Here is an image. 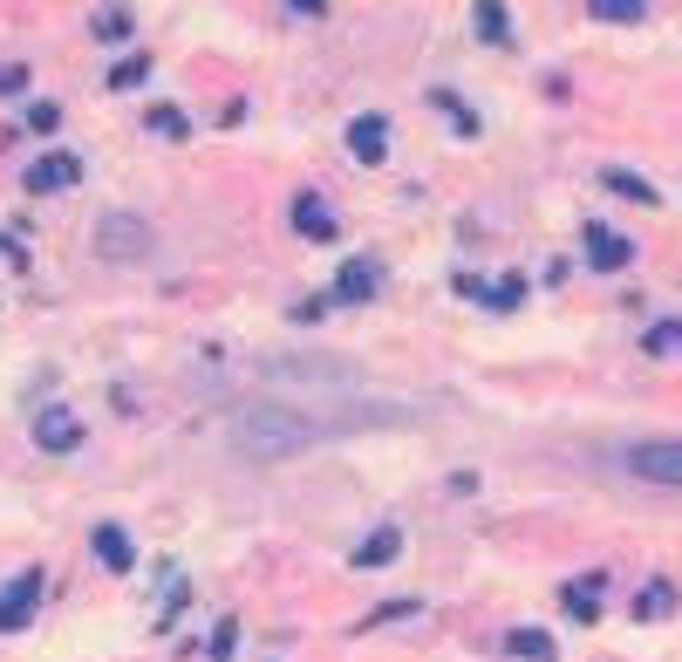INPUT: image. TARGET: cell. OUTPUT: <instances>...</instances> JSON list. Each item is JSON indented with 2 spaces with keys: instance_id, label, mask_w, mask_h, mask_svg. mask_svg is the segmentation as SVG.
I'll return each mask as SVG.
<instances>
[{
  "instance_id": "cell-7",
  "label": "cell",
  "mask_w": 682,
  "mask_h": 662,
  "mask_svg": "<svg viewBox=\"0 0 682 662\" xmlns=\"http://www.w3.org/2000/svg\"><path fill=\"white\" fill-rule=\"evenodd\" d=\"M294 233H301V239H335V212H328V198H314V192L294 198Z\"/></svg>"
},
{
  "instance_id": "cell-1",
  "label": "cell",
  "mask_w": 682,
  "mask_h": 662,
  "mask_svg": "<svg viewBox=\"0 0 682 662\" xmlns=\"http://www.w3.org/2000/svg\"><path fill=\"white\" fill-rule=\"evenodd\" d=\"M628 471H635V478H648V485H676V492H682V437L635 444V451H628Z\"/></svg>"
},
{
  "instance_id": "cell-9",
  "label": "cell",
  "mask_w": 682,
  "mask_h": 662,
  "mask_svg": "<svg viewBox=\"0 0 682 662\" xmlns=\"http://www.w3.org/2000/svg\"><path fill=\"white\" fill-rule=\"evenodd\" d=\"M348 151L362 157V164H382V157H389V130H382V117L355 123V130H348Z\"/></svg>"
},
{
  "instance_id": "cell-12",
  "label": "cell",
  "mask_w": 682,
  "mask_h": 662,
  "mask_svg": "<svg viewBox=\"0 0 682 662\" xmlns=\"http://www.w3.org/2000/svg\"><path fill=\"white\" fill-rule=\"evenodd\" d=\"M669 608H676V587L669 581H648L642 594H635V622H662Z\"/></svg>"
},
{
  "instance_id": "cell-14",
  "label": "cell",
  "mask_w": 682,
  "mask_h": 662,
  "mask_svg": "<svg viewBox=\"0 0 682 662\" xmlns=\"http://www.w3.org/2000/svg\"><path fill=\"white\" fill-rule=\"evenodd\" d=\"M144 130H157V137H171V144H178V137H191V123H185V110H178V103H157L151 117H144Z\"/></svg>"
},
{
  "instance_id": "cell-6",
  "label": "cell",
  "mask_w": 682,
  "mask_h": 662,
  "mask_svg": "<svg viewBox=\"0 0 682 662\" xmlns=\"http://www.w3.org/2000/svg\"><path fill=\"white\" fill-rule=\"evenodd\" d=\"M89 546H96V560H103L110 574H130V567H137V546H130V533H123V526H110V519L89 533Z\"/></svg>"
},
{
  "instance_id": "cell-23",
  "label": "cell",
  "mask_w": 682,
  "mask_h": 662,
  "mask_svg": "<svg viewBox=\"0 0 682 662\" xmlns=\"http://www.w3.org/2000/svg\"><path fill=\"white\" fill-rule=\"evenodd\" d=\"M14 89H28V69L21 62H0V96H14Z\"/></svg>"
},
{
  "instance_id": "cell-2",
  "label": "cell",
  "mask_w": 682,
  "mask_h": 662,
  "mask_svg": "<svg viewBox=\"0 0 682 662\" xmlns=\"http://www.w3.org/2000/svg\"><path fill=\"white\" fill-rule=\"evenodd\" d=\"M35 444H41V451H76V444H82V417H76V410H62V403H48V410L35 417Z\"/></svg>"
},
{
  "instance_id": "cell-20",
  "label": "cell",
  "mask_w": 682,
  "mask_h": 662,
  "mask_svg": "<svg viewBox=\"0 0 682 662\" xmlns=\"http://www.w3.org/2000/svg\"><path fill=\"white\" fill-rule=\"evenodd\" d=\"M594 14H607V21H635L642 0H594Z\"/></svg>"
},
{
  "instance_id": "cell-17",
  "label": "cell",
  "mask_w": 682,
  "mask_h": 662,
  "mask_svg": "<svg viewBox=\"0 0 682 662\" xmlns=\"http://www.w3.org/2000/svg\"><path fill=\"white\" fill-rule=\"evenodd\" d=\"M96 35H103V41H123V35H130V7H110V14H96Z\"/></svg>"
},
{
  "instance_id": "cell-4",
  "label": "cell",
  "mask_w": 682,
  "mask_h": 662,
  "mask_svg": "<svg viewBox=\"0 0 682 662\" xmlns=\"http://www.w3.org/2000/svg\"><path fill=\"white\" fill-rule=\"evenodd\" d=\"M76 178H82V157L48 151V157H35V171H28V192H69Z\"/></svg>"
},
{
  "instance_id": "cell-21",
  "label": "cell",
  "mask_w": 682,
  "mask_h": 662,
  "mask_svg": "<svg viewBox=\"0 0 682 662\" xmlns=\"http://www.w3.org/2000/svg\"><path fill=\"white\" fill-rule=\"evenodd\" d=\"M55 123H62V110H55V103H35V110H28V130H35V137H48Z\"/></svg>"
},
{
  "instance_id": "cell-5",
  "label": "cell",
  "mask_w": 682,
  "mask_h": 662,
  "mask_svg": "<svg viewBox=\"0 0 682 662\" xmlns=\"http://www.w3.org/2000/svg\"><path fill=\"white\" fill-rule=\"evenodd\" d=\"M35 601H41V567H28L21 581H14L7 594H0V635H7V628H21V622H28V608H35Z\"/></svg>"
},
{
  "instance_id": "cell-16",
  "label": "cell",
  "mask_w": 682,
  "mask_h": 662,
  "mask_svg": "<svg viewBox=\"0 0 682 662\" xmlns=\"http://www.w3.org/2000/svg\"><path fill=\"white\" fill-rule=\"evenodd\" d=\"M137 82H151V55H123L110 69V89H137Z\"/></svg>"
},
{
  "instance_id": "cell-19",
  "label": "cell",
  "mask_w": 682,
  "mask_h": 662,
  "mask_svg": "<svg viewBox=\"0 0 682 662\" xmlns=\"http://www.w3.org/2000/svg\"><path fill=\"white\" fill-rule=\"evenodd\" d=\"M232 642H239V622H219V635H212V662H232Z\"/></svg>"
},
{
  "instance_id": "cell-24",
  "label": "cell",
  "mask_w": 682,
  "mask_h": 662,
  "mask_svg": "<svg viewBox=\"0 0 682 662\" xmlns=\"http://www.w3.org/2000/svg\"><path fill=\"white\" fill-rule=\"evenodd\" d=\"M519 287H526L519 273H512V280H498V287H492V308H512V301H519Z\"/></svg>"
},
{
  "instance_id": "cell-18",
  "label": "cell",
  "mask_w": 682,
  "mask_h": 662,
  "mask_svg": "<svg viewBox=\"0 0 682 662\" xmlns=\"http://www.w3.org/2000/svg\"><path fill=\"white\" fill-rule=\"evenodd\" d=\"M607 185H614V192H621V198H642V205H648V198H655V192H648V185H642V178H635V171H607Z\"/></svg>"
},
{
  "instance_id": "cell-13",
  "label": "cell",
  "mask_w": 682,
  "mask_h": 662,
  "mask_svg": "<svg viewBox=\"0 0 682 662\" xmlns=\"http://www.w3.org/2000/svg\"><path fill=\"white\" fill-rule=\"evenodd\" d=\"M505 649H512V656H526V662H553V635H539V628H512V635H505Z\"/></svg>"
},
{
  "instance_id": "cell-22",
  "label": "cell",
  "mask_w": 682,
  "mask_h": 662,
  "mask_svg": "<svg viewBox=\"0 0 682 662\" xmlns=\"http://www.w3.org/2000/svg\"><path fill=\"white\" fill-rule=\"evenodd\" d=\"M478 14H485V21H478V28H485V35H492V41H505V7H498V0H485V7H478Z\"/></svg>"
},
{
  "instance_id": "cell-8",
  "label": "cell",
  "mask_w": 682,
  "mask_h": 662,
  "mask_svg": "<svg viewBox=\"0 0 682 662\" xmlns=\"http://www.w3.org/2000/svg\"><path fill=\"white\" fill-rule=\"evenodd\" d=\"M376 280H382L376 260H348L341 280H335V301H369V294H376Z\"/></svg>"
},
{
  "instance_id": "cell-26",
  "label": "cell",
  "mask_w": 682,
  "mask_h": 662,
  "mask_svg": "<svg viewBox=\"0 0 682 662\" xmlns=\"http://www.w3.org/2000/svg\"><path fill=\"white\" fill-rule=\"evenodd\" d=\"M287 7H301V14H321V0H287Z\"/></svg>"
},
{
  "instance_id": "cell-10",
  "label": "cell",
  "mask_w": 682,
  "mask_h": 662,
  "mask_svg": "<svg viewBox=\"0 0 682 662\" xmlns=\"http://www.w3.org/2000/svg\"><path fill=\"white\" fill-rule=\"evenodd\" d=\"M560 601H567L573 622H594V615H601V574H587V581H567V587H560Z\"/></svg>"
},
{
  "instance_id": "cell-3",
  "label": "cell",
  "mask_w": 682,
  "mask_h": 662,
  "mask_svg": "<svg viewBox=\"0 0 682 662\" xmlns=\"http://www.w3.org/2000/svg\"><path fill=\"white\" fill-rule=\"evenodd\" d=\"M587 267H601V273H614V267H628L635 260V239H621L614 226H587Z\"/></svg>"
},
{
  "instance_id": "cell-11",
  "label": "cell",
  "mask_w": 682,
  "mask_h": 662,
  "mask_svg": "<svg viewBox=\"0 0 682 662\" xmlns=\"http://www.w3.org/2000/svg\"><path fill=\"white\" fill-rule=\"evenodd\" d=\"M396 553H403V533H396V526H376L369 540L355 546V567H389Z\"/></svg>"
},
{
  "instance_id": "cell-25",
  "label": "cell",
  "mask_w": 682,
  "mask_h": 662,
  "mask_svg": "<svg viewBox=\"0 0 682 662\" xmlns=\"http://www.w3.org/2000/svg\"><path fill=\"white\" fill-rule=\"evenodd\" d=\"M403 615H417V601H389V608H376L369 622H403Z\"/></svg>"
},
{
  "instance_id": "cell-15",
  "label": "cell",
  "mask_w": 682,
  "mask_h": 662,
  "mask_svg": "<svg viewBox=\"0 0 682 662\" xmlns=\"http://www.w3.org/2000/svg\"><path fill=\"white\" fill-rule=\"evenodd\" d=\"M642 349L648 355H682V321H655V328L642 335Z\"/></svg>"
}]
</instances>
